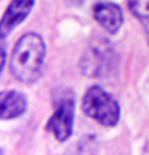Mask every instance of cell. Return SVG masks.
Segmentation results:
<instances>
[{"label":"cell","instance_id":"2","mask_svg":"<svg viewBox=\"0 0 149 155\" xmlns=\"http://www.w3.org/2000/svg\"><path fill=\"white\" fill-rule=\"evenodd\" d=\"M82 109L86 116L105 127H114L119 121L118 102L98 85L92 86L84 93Z\"/></svg>","mask_w":149,"mask_h":155},{"label":"cell","instance_id":"3","mask_svg":"<svg viewBox=\"0 0 149 155\" xmlns=\"http://www.w3.org/2000/svg\"><path fill=\"white\" fill-rule=\"evenodd\" d=\"M116 64V55L106 39L94 40L88 46L79 62L82 74L88 77L99 78L111 73Z\"/></svg>","mask_w":149,"mask_h":155},{"label":"cell","instance_id":"1","mask_svg":"<svg viewBox=\"0 0 149 155\" xmlns=\"http://www.w3.org/2000/svg\"><path fill=\"white\" fill-rule=\"evenodd\" d=\"M45 55V43L39 34L31 32L24 34L18 39L11 53V74L23 83H34L42 74Z\"/></svg>","mask_w":149,"mask_h":155},{"label":"cell","instance_id":"4","mask_svg":"<svg viewBox=\"0 0 149 155\" xmlns=\"http://www.w3.org/2000/svg\"><path fill=\"white\" fill-rule=\"evenodd\" d=\"M75 107V100L71 92H63L56 98L55 109L47 123V129L57 141H66L72 135Z\"/></svg>","mask_w":149,"mask_h":155},{"label":"cell","instance_id":"5","mask_svg":"<svg viewBox=\"0 0 149 155\" xmlns=\"http://www.w3.org/2000/svg\"><path fill=\"white\" fill-rule=\"evenodd\" d=\"M35 0H11L1 20L0 34L4 39L29 15Z\"/></svg>","mask_w":149,"mask_h":155},{"label":"cell","instance_id":"8","mask_svg":"<svg viewBox=\"0 0 149 155\" xmlns=\"http://www.w3.org/2000/svg\"><path fill=\"white\" fill-rule=\"evenodd\" d=\"M128 7L144 28L149 45V0H128Z\"/></svg>","mask_w":149,"mask_h":155},{"label":"cell","instance_id":"6","mask_svg":"<svg viewBox=\"0 0 149 155\" xmlns=\"http://www.w3.org/2000/svg\"><path fill=\"white\" fill-rule=\"evenodd\" d=\"M92 12L95 20L109 34H116L122 26L123 12L115 3L109 2L98 3L93 8Z\"/></svg>","mask_w":149,"mask_h":155},{"label":"cell","instance_id":"7","mask_svg":"<svg viewBox=\"0 0 149 155\" xmlns=\"http://www.w3.org/2000/svg\"><path fill=\"white\" fill-rule=\"evenodd\" d=\"M1 119L12 120L25 113L27 109L26 95L18 91H7L1 93Z\"/></svg>","mask_w":149,"mask_h":155}]
</instances>
